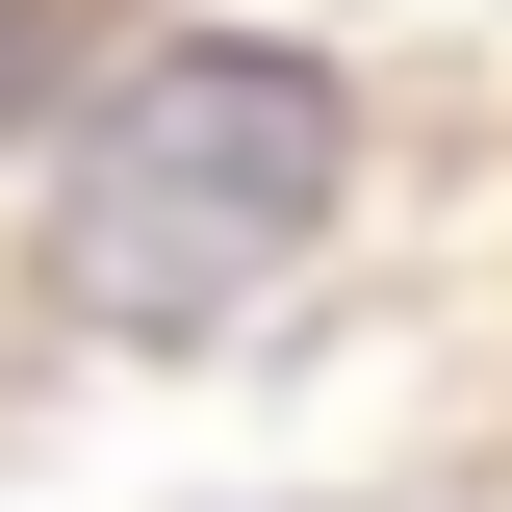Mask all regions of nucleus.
Returning <instances> with one entry per match:
<instances>
[{"label": "nucleus", "instance_id": "1", "mask_svg": "<svg viewBox=\"0 0 512 512\" xmlns=\"http://www.w3.org/2000/svg\"><path fill=\"white\" fill-rule=\"evenodd\" d=\"M308 205H333V77L308 52H154L103 128H77V231H52V282L103 333H231L282 256H308Z\"/></svg>", "mask_w": 512, "mask_h": 512}, {"label": "nucleus", "instance_id": "2", "mask_svg": "<svg viewBox=\"0 0 512 512\" xmlns=\"http://www.w3.org/2000/svg\"><path fill=\"white\" fill-rule=\"evenodd\" d=\"M26 103H52V0H0V128H26Z\"/></svg>", "mask_w": 512, "mask_h": 512}]
</instances>
